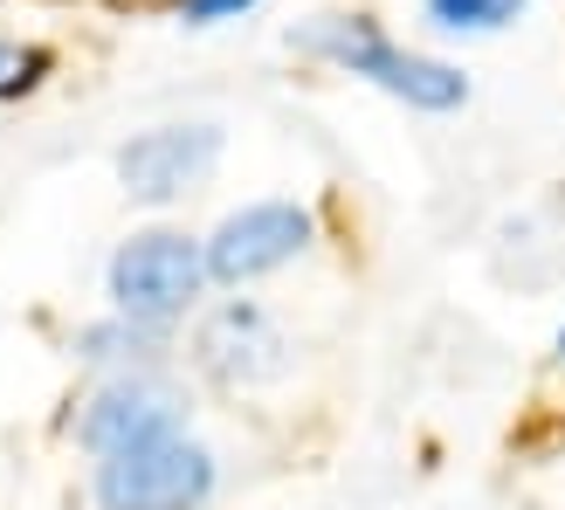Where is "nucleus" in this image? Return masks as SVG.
Returning <instances> with one entry per match:
<instances>
[{"label":"nucleus","instance_id":"nucleus-1","mask_svg":"<svg viewBox=\"0 0 565 510\" xmlns=\"http://www.w3.org/2000/svg\"><path fill=\"white\" fill-rule=\"evenodd\" d=\"M290 49L318 55V63L373 83V91L401 97L414 110H456V104H469V76L456 63H435V55L401 49L380 21H365V14H310V21L290 28Z\"/></svg>","mask_w":565,"mask_h":510},{"label":"nucleus","instance_id":"nucleus-2","mask_svg":"<svg viewBox=\"0 0 565 510\" xmlns=\"http://www.w3.org/2000/svg\"><path fill=\"white\" fill-rule=\"evenodd\" d=\"M90 497L104 510H201L214 497V456L186 428L97 456Z\"/></svg>","mask_w":565,"mask_h":510},{"label":"nucleus","instance_id":"nucleus-3","mask_svg":"<svg viewBox=\"0 0 565 510\" xmlns=\"http://www.w3.org/2000/svg\"><path fill=\"white\" fill-rule=\"evenodd\" d=\"M207 242H193L180 229H146L110 255V304L138 325L173 331L207 290Z\"/></svg>","mask_w":565,"mask_h":510},{"label":"nucleus","instance_id":"nucleus-4","mask_svg":"<svg viewBox=\"0 0 565 510\" xmlns=\"http://www.w3.org/2000/svg\"><path fill=\"white\" fill-rule=\"evenodd\" d=\"M193 365H201L214 386L248 393V386H276L282 373H290L297 346H290V331H282L263 304L228 297V304H214L201 318V331H193Z\"/></svg>","mask_w":565,"mask_h":510},{"label":"nucleus","instance_id":"nucleus-5","mask_svg":"<svg viewBox=\"0 0 565 510\" xmlns=\"http://www.w3.org/2000/svg\"><path fill=\"white\" fill-rule=\"evenodd\" d=\"M310 242H318L310 208H297V201H248L207 235V276L242 290V283L276 276L282 263H297Z\"/></svg>","mask_w":565,"mask_h":510},{"label":"nucleus","instance_id":"nucleus-6","mask_svg":"<svg viewBox=\"0 0 565 510\" xmlns=\"http://www.w3.org/2000/svg\"><path fill=\"white\" fill-rule=\"evenodd\" d=\"M180 428H186V401L166 380H152V365L104 380L76 414V442L90 448V456H110V448L152 442V435H180Z\"/></svg>","mask_w":565,"mask_h":510},{"label":"nucleus","instance_id":"nucleus-7","mask_svg":"<svg viewBox=\"0 0 565 510\" xmlns=\"http://www.w3.org/2000/svg\"><path fill=\"white\" fill-rule=\"evenodd\" d=\"M214 166H221V125H152L131 146H118V180L146 208H166L180 193H193Z\"/></svg>","mask_w":565,"mask_h":510},{"label":"nucleus","instance_id":"nucleus-8","mask_svg":"<svg viewBox=\"0 0 565 510\" xmlns=\"http://www.w3.org/2000/svg\"><path fill=\"white\" fill-rule=\"evenodd\" d=\"M166 352V331L159 325H138V318H104V325H83L76 331V359L90 365H125V373H138V365H152Z\"/></svg>","mask_w":565,"mask_h":510},{"label":"nucleus","instance_id":"nucleus-9","mask_svg":"<svg viewBox=\"0 0 565 510\" xmlns=\"http://www.w3.org/2000/svg\"><path fill=\"white\" fill-rule=\"evenodd\" d=\"M441 35H503L531 0H420Z\"/></svg>","mask_w":565,"mask_h":510},{"label":"nucleus","instance_id":"nucleus-10","mask_svg":"<svg viewBox=\"0 0 565 510\" xmlns=\"http://www.w3.org/2000/svg\"><path fill=\"white\" fill-rule=\"evenodd\" d=\"M49 70H55V55H49L42 42H14V35H0V104L35 97Z\"/></svg>","mask_w":565,"mask_h":510},{"label":"nucleus","instance_id":"nucleus-11","mask_svg":"<svg viewBox=\"0 0 565 510\" xmlns=\"http://www.w3.org/2000/svg\"><path fill=\"white\" fill-rule=\"evenodd\" d=\"M248 8H263V0H173V14L186 28H221V21H242Z\"/></svg>","mask_w":565,"mask_h":510},{"label":"nucleus","instance_id":"nucleus-12","mask_svg":"<svg viewBox=\"0 0 565 510\" xmlns=\"http://www.w3.org/2000/svg\"><path fill=\"white\" fill-rule=\"evenodd\" d=\"M558 365H565V325H558Z\"/></svg>","mask_w":565,"mask_h":510}]
</instances>
